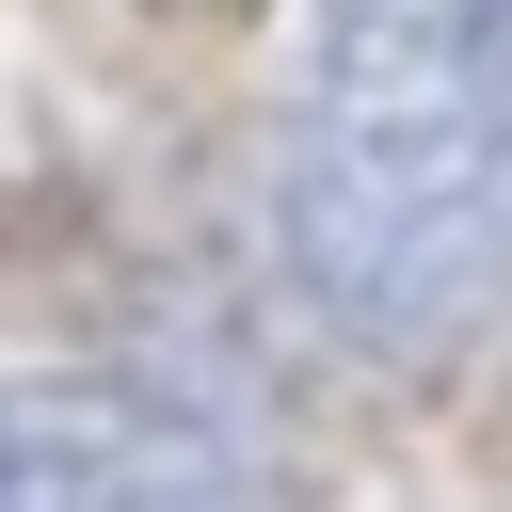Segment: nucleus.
Masks as SVG:
<instances>
[{"label":"nucleus","instance_id":"f257e3e1","mask_svg":"<svg viewBox=\"0 0 512 512\" xmlns=\"http://www.w3.org/2000/svg\"><path fill=\"white\" fill-rule=\"evenodd\" d=\"M272 256L368 368H464L512 336V0H320Z\"/></svg>","mask_w":512,"mask_h":512},{"label":"nucleus","instance_id":"f03ea898","mask_svg":"<svg viewBox=\"0 0 512 512\" xmlns=\"http://www.w3.org/2000/svg\"><path fill=\"white\" fill-rule=\"evenodd\" d=\"M0 512H256V496L144 384H0Z\"/></svg>","mask_w":512,"mask_h":512}]
</instances>
